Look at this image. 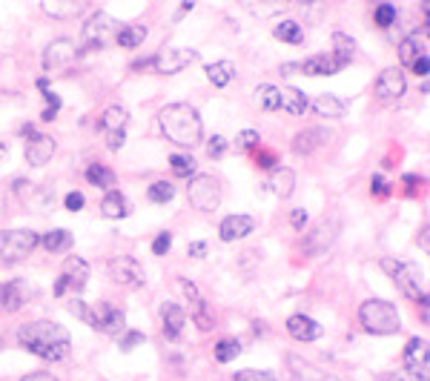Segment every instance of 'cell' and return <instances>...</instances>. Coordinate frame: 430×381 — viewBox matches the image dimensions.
<instances>
[{
  "label": "cell",
  "mask_w": 430,
  "mask_h": 381,
  "mask_svg": "<svg viewBox=\"0 0 430 381\" xmlns=\"http://www.w3.org/2000/svg\"><path fill=\"white\" fill-rule=\"evenodd\" d=\"M17 341L26 347L29 352L40 355L43 362H63L69 350H72V339L69 332L55 324V321H32L23 324L17 330Z\"/></svg>",
  "instance_id": "obj_1"
},
{
  "label": "cell",
  "mask_w": 430,
  "mask_h": 381,
  "mask_svg": "<svg viewBox=\"0 0 430 381\" xmlns=\"http://www.w3.org/2000/svg\"><path fill=\"white\" fill-rule=\"evenodd\" d=\"M158 121L164 135L178 147H196L201 140V132H204L201 117L189 104H166L158 115Z\"/></svg>",
  "instance_id": "obj_2"
},
{
  "label": "cell",
  "mask_w": 430,
  "mask_h": 381,
  "mask_svg": "<svg viewBox=\"0 0 430 381\" xmlns=\"http://www.w3.org/2000/svg\"><path fill=\"white\" fill-rule=\"evenodd\" d=\"M358 318H362L365 330L373 332V336H393V332L401 330L399 309L390 301H381V298L365 301L362 309H358Z\"/></svg>",
  "instance_id": "obj_3"
},
{
  "label": "cell",
  "mask_w": 430,
  "mask_h": 381,
  "mask_svg": "<svg viewBox=\"0 0 430 381\" xmlns=\"http://www.w3.org/2000/svg\"><path fill=\"white\" fill-rule=\"evenodd\" d=\"M381 267H385V273L396 281V287L408 295L411 301H422V307L427 304V295L422 290V273L419 267L408 264V261H393V258H385L381 261Z\"/></svg>",
  "instance_id": "obj_4"
},
{
  "label": "cell",
  "mask_w": 430,
  "mask_h": 381,
  "mask_svg": "<svg viewBox=\"0 0 430 381\" xmlns=\"http://www.w3.org/2000/svg\"><path fill=\"white\" fill-rule=\"evenodd\" d=\"M40 244V235L32 229H0V261L15 264L35 252V247Z\"/></svg>",
  "instance_id": "obj_5"
},
{
  "label": "cell",
  "mask_w": 430,
  "mask_h": 381,
  "mask_svg": "<svg viewBox=\"0 0 430 381\" xmlns=\"http://www.w3.org/2000/svg\"><path fill=\"white\" fill-rule=\"evenodd\" d=\"M118 20L106 12H98L92 15L86 23H83V32H81V46L78 52H89V49H104V46L118 35Z\"/></svg>",
  "instance_id": "obj_6"
},
{
  "label": "cell",
  "mask_w": 430,
  "mask_h": 381,
  "mask_svg": "<svg viewBox=\"0 0 430 381\" xmlns=\"http://www.w3.org/2000/svg\"><path fill=\"white\" fill-rule=\"evenodd\" d=\"M186 198L198 212H215L221 206V186L212 175H196L186 184Z\"/></svg>",
  "instance_id": "obj_7"
},
{
  "label": "cell",
  "mask_w": 430,
  "mask_h": 381,
  "mask_svg": "<svg viewBox=\"0 0 430 381\" xmlns=\"http://www.w3.org/2000/svg\"><path fill=\"white\" fill-rule=\"evenodd\" d=\"M193 60H196V52L193 49H164V52L152 55L150 60H138L132 66L135 69L155 66V72H161V75H175V72H181V69H186Z\"/></svg>",
  "instance_id": "obj_8"
},
{
  "label": "cell",
  "mask_w": 430,
  "mask_h": 381,
  "mask_svg": "<svg viewBox=\"0 0 430 381\" xmlns=\"http://www.w3.org/2000/svg\"><path fill=\"white\" fill-rule=\"evenodd\" d=\"M32 295H35V287L23 278L0 284V307H3L6 313H17L20 307H26L32 301Z\"/></svg>",
  "instance_id": "obj_9"
},
{
  "label": "cell",
  "mask_w": 430,
  "mask_h": 381,
  "mask_svg": "<svg viewBox=\"0 0 430 381\" xmlns=\"http://www.w3.org/2000/svg\"><path fill=\"white\" fill-rule=\"evenodd\" d=\"M109 278L121 287H141L143 284V267L141 261L129 258V255H118L109 261Z\"/></svg>",
  "instance_id": "obj_10"
},
{
  "label": "cell",
  "mask_w": 430,
  "mask_h": 381,
  "mask_svg": "<svg viewBox=\"0 0 430 381\" xmlns=\"http://www.w3.org/2000/svg\"><path fill=\"white\" fill-rule=\"evenodd\" d=\"M81 52H78V43L75 40H69V38H58L52 40L49 46H46V52H43V69H61L66 63H72Z\"/></svg>",
  "instance_id": "obj_11"
},
{
  "label": "cell",
  "mask_w": 430,
  "mask_h": 381,
  "mask_svg": "<svg viewBox=\"0 0 430 381\" xmlns=\"http://www.w3.org/2000/svg\"><path fill=\"white\" fill-rule=\"evenodd\" d=\"M23 135H26V161L32 166H43L46 161H52L55 140L49 135H35L32 127H23Z\"/></svg>",
  "instance_id": "obj_12"
},
{
  "label": "cell",
  "mask_w": 430,
  "mask_h": 381,
  "mask_svg": "<svg viewBox=\"0 0 430 381\" xmlns=\"http://www.w3.org/2000/svg\"><path fill=\"white\" fill-rule=\"evenodd\" d=\"M92 313H95V330L106 332V336H118V332H124V327H127L124 309H115L109 304H95Z\"/></svg>",
  "instance_id": "obj_13"
},
{
  "label": "cell",
  "mask_w": 430,
  "mask_h": 381,
  "mask_svg": "<svg viewBox=\"0 0 430 381\" xmlns=\"http://www.w3.org/2000/svg\"><path fill=\"white\" fill-rule=\"evenodd\" d=\"M404 89H408V83H404V75H401V69H385V72L379 75L376 81V95L379 98H385V101H393V98H401Z\"/></svg>",
  "instance_id": "obj_14"
},
{
  "label": "cell",
  "mask_w": 430,
  "mask_h": 381,
  "mask_svg": "<svg viewBox=\"0 0 430 381\" xmlns=\"http://www.w3.org/2000/svg\"><path fill=\"white\" fill-rule=\"evenodd\" d=\"M253 229H255V221L250 216H230V218L221 221L218 238H221L224 244H232V241H241V238H247Z\"/></svg>",
  "instance_id": "obj_15"
},
{
  "label": "cell",
  "mask_w": 430,
  "mask_h": 381,
  "mask_svg": "<svg viewBox=\"0 0 430 381\" xmlns=\"http://www.w3.org/2000/svg\"><path fill=\"white\" fill-rule=\"evenodd\" d=\"M419 58H427V26H422V32H413L408 40H401V46H399V60L404 66H411Z\"/></svg>",
  "instance_id": "obj_16"
},
{
  "label": "cell",
  "mask_w": 430,
  "mask_h": 381,
  "mask_svg": "<svg viewBox=\"0 0 430 381\" xmlns=\"http://www.w3.org/2000/svg\"><path fill=\"white\" fill-rule=\"evenodd\" d=\"M336 232H339V224H336V221H321L316 229H310V235H307V252H310V255L324 252V250L333 244Z\"/></svg>",
  "instance_id": "obj_17"
},
{
  "label": "cell",
  "mask_w": 430,
  "mask_h": 381,
  "mask_svg": "<svg viewBox=\"0 0 430 381\" xmlns=\"http://www.w3.org/2000/svg\"><path fill=\"white\" fill-rule=\"evenodd\" d=\"M61 275L69 281V287L83 290L86 287V278H89V264H86L83 258H78V255H69L63 261V267H61Z\"/></svg>",
  "instance_id": "obj_18"
},
{
  "label": "cell",
  "mask_w": 430,
  "mask_h": 381,
  "mask_svg": "<svg viewBox=\"0 0 430 381\" xmlns=\"http://www.w3.org/2000/svg\"><path fill=\"white\" fill-rule=\"evenodd\" d=\"M287 332H290L296 341H313L321 336V324H316L310 316H293L287 321Z\"/></svg>",
  "instance_id": "obj_19"
},
{
  "label": "cell",
  "mask_w": 430,
  "mask_h": 381,
  "mask_svg": "<svg viewBox=\"0 0 430 381\" xmlns=\"http://www.w3.org/2000/svg\"><path fill=\"white\" fill-rule=\"evenodd\" d=\"M278 109H284L287 115H293V117L304 115V109H307V95L298 92V89H293V86H278Z\"/></svg>",
  "instance_id": "obj_20"
},
{
  "label": "cell",
  "mask_w": 430,
  "mask_h": 381,
  "mask_svg": "<svg viewBox=\"0 0 430 381\" xmlns=\"http://www.w3.org/2000/svg\"><path fill=\"white\" fill-rule=\"evenodd\" d=\"M404 367L427 373V341L424 339H411L404 347Z\"/></svg>",
  "instance_id": "obj_21"
},
{
  "label": "cell",
  "mask_w": 430,
  "mask_h": 381,
  "mask_svg": "<svg viewBox=\"0 0 430 381\" xmlns=\"http://www.w3.org/2000/svg\"><path fill=\"white\" fill-rule=\"evenodd\" d=\"M267 184H270V189H273V195H278V198H290V195H293V189H296V172H293V170H287V166H276Z\"/></svg>",
  "instance_id": "obj_22"
},
{
  "label": "cell",
  "mask_w": 430,
  "mask_h": 381,
  "mask_svg": "<svg viewBox=\"0 0 430 381\" xmlns=\"http://www.w3.org/2000/svg\"><path fill=\"white\" fill-rule=\"evenodd\" d=\"M101 216L109 218V221H118V218H127L129 216V201L121 195V193H106L104 201H101Z\"/></svg>",
  "instance_id": "obj_23"
},
{
  "label": "cell",
  "mask_w": 430,
  "mask_h": 381,
  "mask_svg": "<svg viewBox=\"0 0 430 381\" xmlns=\"http://www.w3.org/2000/svg\"><path fill=\"white\" fill-rule=\"evenodd\" d=\"M161 313H164V332H166V339H178L184 324H186V313H184L178 304H164Z\"/></svg>",
  "instance_id": "obj_24"
},
{
  "label": "cell",
  "mask_w": 430,
  "mask_h": 381,
  "mask_svg": "<svg viewBox=\"0 0 430 381\" xmlns=\"http://www.w3.org/2000/svg\"><path fill=\"white\" fill-rule=\"evenodd\" d=\"M127 121H129V115H127L124 106H109V109L101 115L98 127H101L106 135H118V132H127Z\"/></svg>",
  "instance_id": "obj_25"
},
{
  "label": "cell",
  "mask_w": 430,
  "mask_h": 381,
  "mask_svg": "<svg viewBox=\"0 0 430 381\" xmlns=\"http://www.w3.org/2000/svg\"><path fill=\"white\" fill-rule=\"evenodd\" d=\"M356 55V40L350 35H342L336 32L333 35V63H336L339 69H344Z\"/></svg>",
  "instance_id": "obj_26"
},
{
  "label": "cell",
  "mask_w": 430,
  "mask_h": 381,
  "mask_svg": "<svg viewBox=\"0 0 430 381\" xmlns=\"http://www.w3.org/2000/svg\"><path fill=\"white\" fill-rule=\"evenodd\" d=\"M313 109L321 117H344L347 115V104L342 98H336V95H321V98H316Z\"/></svg>",
  "instance_id": "obj_27"
},
{
  "label": "cell",
  "mask_w": 430,
  "mask_h": 381,
  "mask_svg": "<svg viewBox=\"0 0 430 381\" xmlns=\"http://www.w3.org/2000/svg\"><path fill=\"white\" fill-rule=\"evenodd\" d=\"M147 40V26H141V23H129V26H121L115 35V43L124 46V49H135Z\"/></svg>",
  "instance_id": "obj_28"
},
{
  "label": "cell",
  "mask_w": 430,
  "mask_h": 381,
  "mask_svg": "<svg viewBox=\"0 0 430 381\" xmlns=\"http://www.w3.org/2000/svg\"><path fill=\"white\" fill-rule=\"evenodd\" d=\"M46 15H52V17H58V20H69V17H75V15H81L83 12V3H75V0H46V3L40 6Z\"/></svg>",
  "instance_id": "obj_29"
},
{
  "label": "cell",
  "mask_w": 430,
  "mask_h": 381,
  "mask_svg": "<svg viewBox=\"0 0 430 381\" xmlns=\"http://www.w3.org/2000/svg\"><path fill=\"white\" fill-rule=\"evenodd\" d=\"M324 132L321 129H304V132H298L296 138H293V149L298 152V155H310L316 147H321L324 144Z\"/></svg>",
  "instance_id": "obj_30"
},
{
  "label": "cell",
  "mask_w": 430,
  "mask_h": 381,
  "mask_svg": "<svg viewBox=\"0 0 430 381\" xmlns=\"http://www.w3.org/2000/svg\"><path fill=\"white\" fill-rule=\"evenodd\" d=\"M287 364H290V373H293L298 381H324V373L316 370L310 362H304L301 355H287Z\"/></svg>",
  "instance_id": "obj_31"
},
{
  "label": "cell",
  "mask_w": 430,
  "mask_h": 381,
  "mask_svg": "<svg viewBox=\"0 0 430 381\" xmlns=\"http://www.w3.org/2000/svg\"><path fill=\"white\" fill-rule=\"evenodd\" d=\"M298 69L304 75H336L339 66L333 63V58L327 55H316V58H307L304 63H298Z\"/></svg>",
  "instance_id": "obj_32"
},
{
  "label": "cell",
  "mask_w": 430,
  "mask_h": 381,
  "mask_svg": "<svg viewBox=\"0 0 430 381\" xmlns=\"http://www.w3.org/2000/svg\"><path fill=\"white\" fill-rule=\"evenodd\" d=\"M207 78H209V83H212V86L224 89V86H230V81L235 78V66H232L230 60L209 63V66H207Z\"/></svg>",
  "instance_id": "obj_33"
},
{
  "label": "cell",
  "mask_w": 430,
  "mask_h": 381,
  "mask_svg": "<svg viewBox=\"0 0 430 381\" xmlns=\"http://www.w3.org/2000/svg\"><path fill=\"white\" fill-rule=\"evenodd\" d=\"M40 244H43L46 252H66L72 244H75V238H72V232H66V229H52L40 238Z\"/></svg>",
  "instance_id": "obj_34"
},
{
  "label": "cell",
  "mask_w": 430,
  "mask_h": 381,
  "mask_svg": "<svg viewBox=\"0 0 430 381\" xmlns=\"http://www.w3.org/2000/svg\"><path fill=\"white\" fill-rule=\"evenodd\" d=\"M86 181L95 184V186H101V189H109V193H112V186H115V172L106 170V166H101V163H92L89 170H86Z\"/></svg>",
  "instance_id": "obj_35"
},
{
  "label": "cell",
  "mask_w": 430,
  "mask_h": 381,
  "mask_svg": "<svg viewBox=\"0 0 430 381\" xmlns=\"http://www.w3.org/2000/svg\"><path fill=\"white\" fill-rule=\"evenodd\" d=\"M276 38L284 40V43H301L304 32H301V26H298L296 20H281L278 26H276Z\"/></svg>",
  "instance_id": "obj_36"
},
{
  "label": "cell",
  "mask_w": 430,
  "mask_h": 381,
  "mask_svg": "<svg viewBox=\"0 0 430 381\" xmlns=\"http://www.w3.org/2000/svg\"><path fill=\"white\" fill-rule=\"evenodd\" d=\"M238 352H241V344H238L235 339H221L218 344H215V362H221V364L235 362Z\"/></svg>",
  "instance_id": "obj_37"
},
{
  "label": "cell",
  "mask_w": 430,
  "mask_h": 381,
  "mask_svg": "<svg viewBox=\"0 0 430 381\" xmlns=\"http://www.w3.org/2000/svg\"><path fill=\"white\" fill-rule=\"evenodd\" d=\"M193 321L198 324L201 332H207V330L215 327V321H212V316H209V309H207L204 298H196V301H193Z\"/></svg>",
  "instance_id": "obj_38"
},
{
  "label": "cell",
  "mask_w": 430,
  "mask_h": 381,
  "mask_svg": "<svg viewBox=\"0 0 430 381\" xmlns=\"http://www.w3.org/2000/svg\"><path fill=\"white\" fill-rule=\"evenodd\" d=\"M170 166H173V172L178 178H189L196 172V158L193 155H173L170 158Z\"/></svg>",
  "instance_id": "obj_39"
},
{
  "label": "cell",
  "mask_w": 430,
  "mask_h": 381,
  "mask_svg": "<svg viewBox=\"0 0 430 381\" xmlns=\"http://www.w3.org/2000/svg\"><path fill=\"white\" fill-rule=\"evenodd\" d=\"M258 104L264 112H276L278 109V86H258Z\"/></svg>",
  "instance_id": "obj_40"
},
{
  "label": "cell",
  "mask_w": 430,
  "mask_h": 381,
  "mask_svg": "<svg viewBox=\"0 0 430 381\" xmlns=\"http://www.w3.org/2000/svg\"><path fill=\"white\" fill-rule=\"evenodd\" d=\"M175 198V186L173 184H166V181H155L150 186V201L155 204H166V201H173Z\"/></svg>",
  "instance_id": "obj_41"
},
{
  "label": "cell",
  "mask_w": 430,
  "mask_h": 381,
  "mask_svg": "<svg viewBox=\"0 0 430 381\" xmlns=\"http://www.w3.org/2000/svg\"><path fill=\"white\" fill-rule=\"evenodd\" d=\"M38 89L43 92V98H46V101H49V109H46V112H43V121H52V117L58 115V109H61V98H58V95H55V92H49V83H46L43 78L38 81Z\"/></svg>",
  "instance_id": "obj_42"
},
{
  "label": "cell",
  "mask_w": 430,
  "mask_h": 381,
  "mask_svg": "<svg viewBox=\"0 0 430 381\" xmlns=\"http://www.w3.org/2000/svg\"><path fill=\"white\" fill-rule=\"evenodd\" d=\"M261 144V135L255 129H244L241 135L235 138V152H250V149H258Z\"/></svg>",
  "instance_id": "obj_43"
},
{
  "label": "cell",
  "mask_w": 430,
  "mask_h": 381,
  "mask_svg": "<svg viewBox=\"0 0 430 381\" xmlns=\"http://www.w3.org/2000/svg\"><path fill=\"white\" fill-rule=\"evenodd\" d=\"M69 309L75 313L83 324H89L92 330H95V313H92V307L86 304V301H81V298H75V301H69Z\"/></svg>",
  "instance_id": "obj_44"
},
{
  "label": "cell",
  "mask_w": 430,
  "mask_h": 381,
  "mask_svg": "<svg viewBox=\"0 0 430 381\" xmlns=\"http://www.w3.org/2000/svg\"><path fill=\"white\" fill-rule=\"evenodd\" d=\"M393 23H396V6H390V3L376 6V26L388 29V26H393Z\"/></svg>",
  "instance_id": "obj_45"
},
{
  "label": "cell",
  "mask_w": 430,
  "mask_h": 381,
  "mask_svg": "<svg viewBox=\"0 0 430 381\" xmlns=\"http://www.w3.org/2000/svg\"><path fill=\"white\" fill-rule=\"evenodd\" d=\"M227 152V138L224 135H212L209 140H207V155L209 158H221Z\"/></svg>",
  "instance_id": "obj_46"
},
{
  "label": "cell",
  "mask_w": 430,
  "mask_h": 381,
  "mask_svg": "<svg viewBox=\"0 0 430 381\" xmlns=\"http://www.w3.org/2000/svg\"><path fill=\"white\" fill-rule=\"evenodd\" d=\"M235 381H276V375L264 370H241L235 373Z\"/></svg>",
  "instance_id": "obj_47"
},
{
  "label": "cell",
  "mask_w": 430,
  "mask_h": 381,
  "mask_svg": "<svg viewBox=\"0 0 430 381\" xmlns=\"http://www.w3.org/2000/svg\"><path fill=\"white\" fill-rule=\"evenodd\" d=\"M388 381H427V373H419V370H408V367H401V370H396Z\"/></svg>",
  "instance_id": "obj_48"
},
{
  "label": "cell",
  "mask_w": 430,
  "mask_h": 381,
  "mask_svg": "<svg viewBox=\"0 0 430 381\" xmlns=\"http://www.w3.org/2000/svg\"><path fill=\"white\" fill-rule=\"evenodd\" d=\"M370 193L379 195V198H388V195L393 193V186H390L385 178H381V175H373V178H370Z\"/></svg>",
  "instance_id": "obj_49"
},
{
  "label": "cell",
  "mask_w": 430,
  "mask_h": 381,
  "mask_svg": "<svg viewBox=\"0 0 430 381\" xmlns=\"http://www.w3.org/2000/svg\"><path fill=\"white\" fill-rule=\"evenodd\" d=\"M255 166L258 170H276V155L267 149H255Z\"/></svg>",
  "instance_id": "obj_50"
},
{
  "label": "cell",
  "mask_w": 430,
  "mask_h": 381,
  "mask_svg": "<svg viewBox=\"0 0 430 381\" xmlns=\"http://www.w3.org/2000/svg\"><path fill=\"white\" fill-rule=\"evenodd\" d=\"M170 247H173V235L170 232H161L152 241V252L155 255H166V252H170Z\"/></svg>",
  "instance_id": "obj_51"
},
{
  "label": "cell",
  "mask_w": 430,
  "mask_h": 381,
  "mask_svg": "<svg viewBox=\"0 0 430 381\" xmlns=\"http://www.w3.org/2000/svg\"><path fill=\"white\" fill-rule=\"evenodd\" d=\"M138 344H143V332H138V330H132V332H127V336L121 339V350H124V352H129V350H135Z\"/></svg>",
  "instance_id": "obj_52"
},
{
  "label": "cell",
  "mask_w": 430,
  "mask_h": 381,
  "mask_svg": "<svg viewBox=\"0 0 430 381\" xmlns=\"http://www.w3.org/2000/svg\"><path fill=\"white\" fill-rule=\"evenodd\" d=\"M83 204H86V198H83L81 193H69V195H66V209H69V212H81Z\"/></svg>",
  "instance_id": "obj_53"
},
{
  "label": "cell",
  "mask_w": 430,
  "mask_h": 381,
  "mask_svg": "<svg viewBox=\"0 0 430 381\" xmlns=\"http://www.w3.org/2000/svg\"><path fill=\"white\" fill-rule=\"evenodd\" d=\"M290 224H293V229H304L307 227V212L304 209H293L290 212Z\"/></svg>",
  "instance_id": "obj_54"
},
{
  "label": "cell",
  "mask_w": 430,
  "mask_h": 381,
  "mask_svg": "<svg viewBox=\"0 0 430 381\" xmlns=\"http://www.w3.org/2000/svg\"><path fill=\"white\" fill-rule=\"evenodd\" d=\"M427 66H430V58H419V60H413L411 63V69H413V75H427Z\"/></svg>",
  "instance_id": "obj_55"
},
{
  "label": "cell",
  "mask_w": 430,
  "mask_h": 381,
  "mask_svg": "<svg viewBox=\"0 0 430 381\" xmlns=\"http://www.w3.org/2000/svg\"><path fill=\"white\" fill-rule=\"evenodd\" d=\"M401 181H404V193H408V195H416V186H419L422 181H419L416 175H404Z\"/></svg>",
  "instance_id": "obj_56"
},
{
  "label": "cell",
  "mask_w": 430,
  "mask_h": 381,
  "mask_svg": "<svg viewBox=\"0 0 430 381\" xmlns=\"http://www.w3.org/2000/svg\"><path fill=\"white\" fill-rule=\"evenodd\" d=\"M189 255H193V258H204V255H207V244H204V241L189 244Z\"/></svg>",
  "instance_id": "obj_57"
},
{
  "label": "cell",
  "mask_w": 430,
  "mask_h": 381,
  "mask_svg": "<svg viewBox=\"0 0 430 381\" xmlns=\"http://www.w3.org/2000/svg\"><path fill=\"white\" fill-rule=\"evenodd\" d=\"M20 381H58L52 373H32V375H26V378H20Z\"/></svg>",
  "instance_id": "obj_58"
},
{
  "label": "cell",
  "mask_w": 430,
  "mask_h": 381,
  "mask_svg": "<svg viewBox=\"0 0 430 381\" xmlns=\"http://www.w3.org/2000/svg\"><path fill=\"white\" fill-rule=\"evenodd\" d=\"M66 287H69V281L61 275V278H58V284H55V295H63V293H66Z\"/></svg>",
  "instance_id": "obj_59"
},
{
  "label": "cell",
  "mask_w": 430,
  "mask_h": 381,
  "mask_svg": "<svg viewBox=\"0 0 430 381\" xmlns=\"http://www.w3.org/2000/svg\"><path fill=\"white\" fill-rule=\"evenodd\" d=\"M6 152H9V144H6V138H0V161L6 158Z\"/></svg>",
  "instance_id": "obj_60"
}]
</instances>
